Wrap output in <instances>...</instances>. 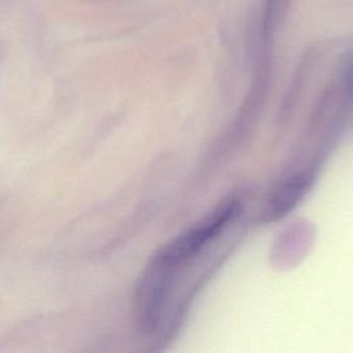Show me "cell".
Wrapping results in <instances>:
<instances>
[{"label":"cell","instance_id":"cell-1","mask_svg":"<svg viewBox=\"0 0 353 353\" xmlns=\"http://www.w3.org/2000/svg\"><path fill=\"white\" fill-rule=\"evenodd\" d=\"M240 208L241 205L237 199L223 200L203 219L161 245L154 255L181 272L183 265H186L232 223V221L239 215Z\"/></svg>","mask_w":353,"mask_h":353},{"label":"cell","instance_id":"cell-2","mask_svg":"<svg viewBox=\"0 0 353 353\" xmlns=\"http://www.w3.org/2000/svg\"><path fill=\"white\" fill-rule=\"evenodd\" d=\"M178 273L154 254L145 265L134 294L135 317L142 331L154 332L159 328Z\"/></svg>","mask_w":353,"mask_h":353},{"label":"cell","instance_id":"cell-3","mask_svg":"<svg viewBox=\"0 0 353 353\" xmlns=\"http://www.w3.org/2000/svg\"><path fill=\"white\" fill-rule=\"evenodd\" d=\"M312 183V172H299L284 179L268 197L261 212V222L269 223L284 218L305 197Z\"/></svg>","mask_w":353,"mask_h":353},{"label":"cell","instance_id":"cell-4","mask_svg":"<svg viewBox=\"0 0 353 353\" xmlns=\"http://www.w3.org/2000/svg\"><path fill=\"white\" fill-rule=\"evenodd\" d=\"M312 244L310 233L305 230H287L272 250L270 262L277 270H288L296 266L306 255Z\"/></svg>","mask_w":353,"mask_h":353},{"label":"cell","instance_id":"cell-5","mask_svg":"<svg viewBox=\"0 0 353 353\" xmlns=\"http://www.w3.org/2000/svg\"><path fill=\"white\" fill-rule=\"evenodd\" d=\"M288 0H268L266 4V15H265V21H266V29H269L270 26H273L276 23V21L280 17V11L281 8L287 4Z\"/></svg>","mask_w":353,"mask_h":353}]
</instances>
